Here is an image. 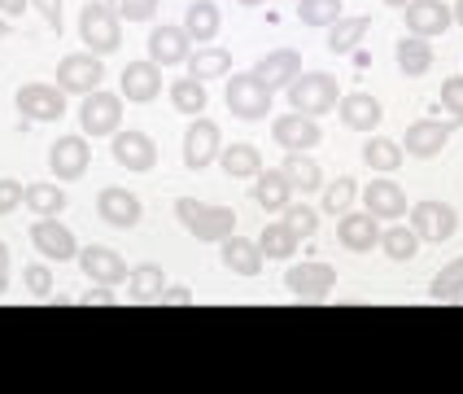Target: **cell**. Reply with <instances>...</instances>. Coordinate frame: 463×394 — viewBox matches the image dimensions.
Returning <instances> with one entry per match:
<instances>
[{
	"mask_svg": "<svg viewBox=\"0 0 463 394\" xmlns=\"http://www.w3.org/2000/svg\"><path fill=\"white\" fill-rule=\"evenodd\" d=\"M381 250L393 263H411L420 255V236H415V228H389V233H381Z\"/></svg>",
	"mask_w": 463,
	"mask_h": 394,
	"instance_id": "40",
	"label": "cell"
},
{
	"mask_svg": "<svg viewBox=\"0 0 463 394\" xmlns=\"http://www.w3.org/2000/svg\"><path fill=\"white\" fill-rule=\"evenodd\" d=\"M5 281H9V245L0 241V285H5Z\"/></svg>",
	"mask_w": 463,
	"mask_h": 394,
	"instance_id": "51",
	"label": "cell"
},
{
	"mask_svg": "<svg viewBox=\"0 0 463 394\" xmlns=\"http://www.w3.org/2000/svg\"><path fill=\"white\" fill-rule=\"evenodd\" d=\"M171 101H175V110H180V114H193V119H197V114H202V110H206V83H202V79H175V83H171Z\"/></svg>",
	"mask_w": 463,
	"mask_h": 394,
	"instance_id": "38",
	"label": "cell"
},
{
	"mask_svg": "<svg viewBox=\"0 0 463 394\" xmlns=\"http://www.w3.org/2000/svg\"><path fill=\"white\" fill-rule=\"evenodd\" d=\"M219 167L228 171L232 180H254L258 171H262V154H258L254 145L236 140V145H228V149H219Z\"/></svg>",
	"mask_w": 463,
	"mask_h": 394,
	"instance_id": "28",
	"label": "cell"
},
{
	"mask_svg": "<svg viewBox=\"0 0 463 394\" xmlns=\"http://www.w3.org/2000/svg\"><path fill=\"white\" fill-rule=\"evenodd\" d=\"M393 57H398V71L402 75H429L433 71V44L420 40V35H402Z\"/></svg>",
	"mask_w": 463,
	"mask_h": 394,
	"instance_id": "29",
	"label": "cell"
},
{
	"mask_svg": "<svg viewBox=\"0 0 463 394\" xmlns=\"http://www.w3.org/2000/svg\"><path fill=\"white\" fill-rule=\"evenodd\" d=\"M79 123H83L88 136H114L118 123H123V97H114V92H105V88L88 92L83 105H79Z\"/></svg>",
	"mask_w": 463,
	"mask_h": 394,
	"instance_id": "7",
	"label": "cell"
},
{
	"mask_svg": "<svg viewBox=\"0 0 463 394\" xmlns=\"http://www.w3.org/2000/svg\"><path fill=\"white\" fill-rule=\"evenodd\" d=\"M14 101L23 110V119H31V123H57L66 114V92L57 83H23Z\"/></svg>",
	"mask_w": 463,
	"mask_h": 394,
	"instance_id": "6",
	"label": "cell"
},
{
	"mask_svg": "<svg viewBox=\"0 0 463 394\" xmlns=\"http://www.w3.org/2000/svg\"><path fill=\"white\" fill-rule=\"evenodd\" d=\"M336 114H341V123L350 131H376L381 119H385V105L376 101L372 92H345L336 101Z\"/></svg>",
	"mask_w": 463,
	"mask_h": 394,
	"instance_id": "19",
	"label": "cell"
},
{
	"mask_svg": "<svg viewBox=\"0 0 463 394\" xmlns=\"http://www.w3.org/2000/svg\"><path fill=\"white\" fill-rule=\"evenodd\" d=\"M157 92H162V66L157 62H128V71H123V97L145 105V101H154Z\"/></svg>",
	"mask_w": 463,
	"mask_h": 394,
	"instance_id": "23",
	"label": "cell"
},
{
	"mask_svg": "<svg viewBox=\"0 0 463 394\" xmlns=\"http://www.w3.org/2000/svg\"><path fill=\"white\" fill-rule=\"evenodd\" d=\"M79 267H83V276L97 281V285H123V281H128V263L118 259L109 245H83V250H79Z\"/></svg>",
	"mask_w": 463,
	"mask_h": 394,
	"instance_id": "16",
	"label": "cell"
},
{
	"mask_svg": "<svg viewBox=\"0 0 463 394\" xmlns=\"http://www.w3.org/2000/svg\"><path fill=\"white\" fill-rule=\"evenodd\" d=\"M288 105L298 110V114H310V119H319V114H328V110H336V101H341V92H336V79L333 75H298L288 88Z\"/></svg>",
	"mask_w": 463,
	"mask_h": 394,
	"instance_id": "2",
	"label": "cell"
},
{
	"mask_svg": "<svg viewBox=\"0 0 463 394\" xmlns=\"http://www.w3.org/2000/svg\"><path fill=\"white\" fill-rule=\"evenodd\" d=\"M219 259H223V267H232V272H241V276H258L262 272V245L258 241H245V236H223L219 241Z\"/></svg>",
	"mask_w": 463,
	"mask_h": 394,
	"instance_id": "24",
	"label": "cell"
},
{
	"mask_svg": "<svg viewBox=\"0 0 463 394\" xmlns=\"http://www.w3.org/2000/svg\"><path fill=\"white\" fill-rule=\"evenodd\" d=\"M402 145L398 140H385V136H372V140H363V162L372 167V171H381V176H393L398 167H402Z\"/></svg>",
	"mask_w": 463,
	"mask_h": 394,
	"instance_id": "32",
	"label": "cell"
},
{
	"mask_svg": "<svg viewBox=\"0 0 463 394\" xmlns=\"http://www.w3.org/2000/svg\"><path fill=\"white\" fill-rule=\"evenodd\" d=\"M101 79H105V66L97 53H71V57L57 62V88H61V92L88 97V92L101 88Z\"/></svg>",
	"mask_w": 463,
	"mask_h": 394,
	"instance_id": "5",
	"label": "cell"
},
{
	"mask_svg": "<svg viewBox=\"0 0 463 394\" xmlns=\"http://www.w3.org/2000/svg\"><path fill=\"white\" fill-rule=\"evenodd\" d=\"M241 5H262V0H241Z\"/></svg>",
	"mask_w": 463,
	"mask_h": 394,
	"instance_id": "55",
	"label": "cell"
},
{
	"mask_svg": "<svg viewBox=\"0 0 463 394\" xmlns=\"http://www.w3.org/2000/svg\"><path fill=\"white\" fill-rule=\"evenodd\" d=\"M372 31V18H336L333 26H328V53H354L359 49V40Z\"/></svg>",
	"mask_w": 463,
	"mask_h": 394,
	"instance_id": "34",
	"label": "cell"
},
{
	"mask_svg": "<svg viewBox=\"0 0 463 394\" xmlns=\"http://www.w3.org/2000/svg\"><path fill=\"white\" fill-rule=\"evenodd\" d=\"M411 228L420 241H450L459 228V215L450 202H415L411 207Z\"/></svg>",
	"mask_w": 463,
	"mask_h": 394,
	"instance_id": "12",
	"label": "cell"
},
{
	"mask_svg": "<svg viewBox=\"0 0 463 394\" xmlns=\"http://www.w3.org/2000/svg\"><path fill=\"white\" fill-rule=\"evenodd\" d=\"M288 197H293V184H288V176H284L280 167H276V171H258L254 176V202L262 210H284Z\"/></svg>",
	"mask_w": 463,
	"mask_h": 394,
	"instance_id": "26",
	"label": "cell"
},
{
	"mask_svg": "<svg viewBox=\"0 0 463 394\" xmlns=\"http://www.w3.org/2000/svg\"><path fill=\"white\" fill-rule=\"evenodd\" d=\"M455 23L463 26V0H455Z\"/></svg>",
	"mask_w": 463,
	"mask_h": 394,
	"instance_id": "52",
	"label": "cell"
},
{
	"mask_svg": "<svg viewBox=\"0 0 463 394\" xmlns=\"http://www.w3.org/2000/svg\"><path fill=\"white\" fill-rule=\"evenodd\" d=\"M455 128H459L455 119H415L398 145H402V154L433 158V154H441V149H446V140L455 136Z\"/></svg>",
	"mask_w": 463,
	"mask_h": 394,
	"instance_id": "10",
	"label": "cell"
},
{
	"mask_svg": "<svg viewBox=\"0 0 463 394\" xmlns=\"http://www.w3.org/2000/svg\"><path fill=\"white\" fill-rule=\"evenodd\" d=\"M284 285L293 298H302V303H319V298H328L336 285V267L328 263H293L288 272H284Z\"/></svg>",
	"mask_w": 463,
	"mask_h": 394,
	"instance_id": "8",
	"label": "cell"
},
{
	"mask_svg": "<svg viewBox=\"0 0 463 394\" xmlns=\"http://www.w3.org/2000/svg\"><path fill=\"white\" fill-rule=\"evenodd\" d=\"M429 298H433V303H459V298H463V259L446 263L438 276H433Z\"/></svg>",
	"mask_w": 463,
	"mask_h": 394,
	"instance_id": "37",
	"label": "cell"
},
{
	"mask_svg": "<svg viewBox=\"0 0 463 394\" xmlns=\"http://www.w3.org/2000/svg\"><path fill=\"white\" fill-rule=\"evenodd\" d=\"M114 162L128 171H154L157 167V145L145 131H114Z\"/></svg>",
	"mask_w": 463,
	"mask_h": 394,
	"instance_id": "15",
	"label": "cell"
},
{
	"mask_svg": "<svg viewBox=\"0 0 463 394\" xmlns=\"http://www.w3.org/2000/svg\"><path fill=\"white\" fill-rule=\"evenodd\" d=\"M88 162H92V149H88L83 136H57V140H52L49 171L57 180H79V176L88 171Z\"/></svg>",
	"mask_w": 463,
	"mask_h": 394,
	"instance_id": "14",
	"label": "cell"
},
{
	"mask_svg": "<svg viewBox=\"0 0 463 394\" xmlns=\"http://www.w3.org/2000/svg\"><path fill=\"white\" fill-rule=\"evenodd\" d=\"M18 207H23V184L0 176V215H9V210H18Z\"/></svg>",
	"mask_w": 463,
	"mask_h": 394,
	"instance_id": "46",
	"label": "cell"
},
{
	"mask_svg": "<svg viewBox=\"0 0 463 394\" xmlns=\"http://www.w3.org/2000/svg\"><path fill=\"white\" fill-rule=\"evenodd\" d=\"M175 215H180L184 228L193 236H202V241H223V236L236 233V210L232 207H210V202H197V197H180Z\"/></svg>",
	"mask_w": 463,
	"mask_h": 394,
	"instance_id": "1",
	"label": "cell"
},
{
	"mask_svg": "<svg viewBox=\"0 0 463 394\" xmlns=\"http://www.w3.org/2000/svg\"><path fill=\"white\" fill-rule=\"evenodd\" d=\"M271 140L276 145H284L288 154H307V149H315L319 140H324V131H319V123L310 119V114H280L276 123H271Z\"/></svg>",
	"mask_w": 463,
	"mask_h": 394,
	"instance_id": "13",
	"label": "cell"
},
{
	"mask_svg": "<svg viewBox=\"0 0 463 394\" xmlns=\"http://www.w3.org/2000/svg\"><path fill=\"white\" fill-rule=\"evenodd\" d=\"M228 110L236 114V119H245V123L267 119V110H271V88H267L254 71L232 75V83H228Z\"/></svg>",
	"mask_w": 463,
	"mask_h": 394,
	"instance_id": "4",
	"label": "cell"
},
{
	"mask_svg": "<svg viewBox=\"0 0 463 394\" xmlns=\"http://www.w3.org/2000/svg\"><path fill=\"white\" fill-rule=\"evenodd\" d=\"M389 9H407V0H385Z\"/></svg>",
	"mask_w": 463,
	"mask_h": 394,
	"instance_id": "53",
	"label": "cell"
},
{
	"mask_svg": "<svg viewBox=\"0 0 463 394\" xmlns=\"http://www.w3.org/2000/svg\"><path fill=\"white\" fill-rule=\"evenodd\" d=\"M23 285L31 298H52V272L44 263H26L23 267Z\"/></svg>",
	"mask_w": 463,
	"mask_h": 394,
	"instance_id": "42",
	"label": "cell"
},
{
	"mask_svg": "<svg viewBox=\"0 0 463 394\" xmlns=\"http://www.w3.org/2000/svg\"><path fill=\"white\" fill-rule=\"evenodd\" d=\"M254 75L276 92V88H288L293 79L302 75V53L298 49H276V53H267L262 62L254 66Z\"/></svg>",
	"mask_w": 463,
	"mask_h": 394,
	"instance_id": "22",
	"label": "cell"
},
{
	"mask_svg": "<svg viewBox=\"0 0 463 394\" xmlns=\"http://www.w3.org/2000/svg\"><path fill=\"white\" fill-rule=\"evenodd\" d=\"M336 236H341V245H345V250L367 255L372 245H381V224H376V215H372V210H345V215H341V224H336Z\"/></svg>",
	"mask_w": 463,
	"mask_h": 394,
	"instance_id": "17",
	"label": "cell"
},
{
	"mask_svg": "<svg viewBox=\"0 0 463 394\" xmlns=\"http://www.w3.org/2000/svg\"><path fill=\"white\" fill-rule=\"evenodd\" d=\"M438 105L446 110V119H455V123H463V75H450L446 83H441Z\"/></svg>",
	"mask_w": 463,
	"mask_h": 394,
	"instance_id": "43",
	"label": "cell"
},
{
	"mask_svg": "<svg viewBox=\"0 0 463 394\" xmlns=\"http://www.w3.org/2000/svg\"><path fill=\"white\" fill-rule=\"evenodd\" d=\"M363 202H367V210H372L376 219H398V215H407V193H402L393 180H372L363 188Z\"/></svg>",
	"mask_w": 463,
	"mask_h": 394,
	"instance_id": "25",
	"label": "cell"
},
{
	"mask_svg": "<svg viewBox=\"0 0 463 394\" xmlns=\"http://www.w3.org/2000/svg\"><path fill=\"white\" fill-rule=\"evenodd\" d=\"M23 207L31 210V215H40V219H49V215H61V210H66V193H61L57 184H26Z\"/></svg>",
	"mask_w": 463,
	"mask_h": 394,
	"instance_id": "33",
	"label": "cell"
},
{
	"mask_svg": "<svg viewBox=\"0 0 463 394\" xmlns=\"http://www.w3.org/2000/svg\"><path fill=\"white\" fill-rule=\"evenodd\" d=\"M298 241H302V236L293 233L284 219H280V224H267V228H262V236H258V245H262V255H267V259H293Z\"/></svg>",
	"mask_w": 463,
	"mask_h": 394,
	"instance_id": "36",
	"label": "cell"
},
{
	"mask_svg": "<svg viewBox=\"0 0 463 394\" xmlns=\"http://www.w3.org/2000/svg\"><path fill=\"white\" fill-rule=\"evenodd\" d=\"M184 66H188V75L193 79H202V83H206V79H214V75H228L232 71V53L228 49H197V53H188V62H184Z\"/></svg>",
	"mask_w": 463,
	"mask_h": 394,
	"instance_id": "35",
	"label": "cell"
},
{
	"mask_svg": "<svg viewBox=\"0 0 463 394\" xmlns=\"http://www.w3.org/2000/svg\"><path fill=\"white\" fill-rule=\"evenodd\" d=\"M40 14H44V23L52 26V31H61V0H31Z\"/></svg>",
	"mask_w": 463,
	"mask_h": 394,
	"instance_id": "48",
	"label": "cell"
},
{
	"mask_svg": "<svg viewBox=\"0 0 463 394\" xmlns=\"http://www.w3.org/2000/svg\"><path fill=\"white\" fill-rule=\"evenodd\" d=\"M5 35H9V23H5V18H0V40H5Z\"/></svg>",
	"mask_w": 463,
	"mask_h": 394,
	"instance_id": "54",
	"label": "cell"
},
{
	"mask_svg": "<svg viewBox=\"0 0 463 394\" xmlns=\"http://www.w3.org/2000/svg\"><path fill=\"white\" fill-rule=\"evenodd\" d=\"M219 23H223V14H219V5H214V0H193V5L184 9V31H188L193 40H210V35H219Z\"/></svg>",
	"mask_w": 463,
	"mask_h": 394,
	"instance_id": "31",
	"label": "cell"
},
{
	"mask_svg": "<svg viewBox=\"0 0 463 394\" xmlns=\"http://www.w3.org/2000/svg\"><path fill=\"white\" fill-rule=\"evenodd\" d=\"M223 136H219V123L214 119H193L188 123V131H184V167L188 171H202V167H210V162H219V145Z\"/></svg>",
	"mask_w": 463,
	"mask_h": 394,
	"instance_id": "9",
	"label": "cell"
},
{
	"mask_svg": "<svg viewBox=\"0 0 463 394\" xmlns=\"http://www.w3.org/2000/svg\"><path fill=\"white\" fill-rule=\"evenodd\" d=\"M280 171L288 176L293 193H319V188H324V171H319V162L310 154H288Z\"/></svg>",
	"mask_w": 463,
	"mask_h": 394,
	"instance_id": "30",
	"label": "cell"
},
{
	"mask_svg": "<svg viewBox=\"0 0 463 394\" xmlns=\"http://www.w3.org/2000/svg\"><path fill=\"white\" fill-rule=\"evenodd\" d=\"M284 224H288L298 236H310L315 228H319V215H315L310 207H302V202H288V207H284Z\"/></svg>",
	"mask_w": 463,
	"mask_h": 394,
	"instance_id": "45",
	"label": "cell"
},
{
	"mask_svg": "<svg viewBox=\"0 0 463 394\" xmlns=\"http://www.w3.org/2000/svg\"><path fill=\"white\" fill-rule=\"evenodd\" d=\"M79 40L88 44V53H114L123 44V26H118V14L109 9V5H83V14H79Z\"/></svg>",
	"mask_w": 463,
	"mask_h": 394,
	"instance_id": "3",
	"label": "cell"
},
{
	"mask_svg": "<svg viewBox=\"0 0 463 394\" xmlns=\"http://www.w3.org/2000/svg\"><path fill=\"white\" fill-rule=\"evenodd\" d=\"M109 9L118 14V23H149L157 14V0H109Z\"/></svg>",
	"mask_w": 463,
	"mask_h": 394,
	"instance_id": "44",
	"label": "cell"
},
{
	"mask_svg": "<svg viewBox=\"0 0 463 394\" xmlns=\"http://www.w3.org/2000/svg\"><path fill=\"white\" fill-rule=\"evenodd\" d=\"M354 193H359V188H354V180H350V176H341L336 184H328V188H324V210L345 215V210L354 207Z\"/></svg>",
	"mask_w": 463,
	"mask_h": 394,
	"instance_id": "41",
	"label": "cell"
},
{
	"mask_svg": "<svg viewBox=\"0 0 463 394\" xmlns=\"http://www.w3.org/2000/svg\"><path fill=\"white\" fill-rule=\"evenodd\" d=\"M193 53V35L184 26H154L149 31V62L157 66H184Z\"/></svg>",
	"mask_w": 463,
	"mask_h": 394,
	"instance_id": "18",
	"label": "cell"
},
{
	"mask_svg": "<svg viewBox=\"0 0 463 394\" xmlns=\"http://www.w3.org/2000/svg\"><path fill=\"white\" fill-rule=\"evenodd\" d=\"M162 289H166V272H162L157 263H140V267L128 272V298L131 303H157Z\"/></svg>",
	"mask_w": 463,
	"mask_h": 394,
	"instance_id": "27",
	"label": "cell"
},
{
	"mask_svg": "<svg viewBox=\"0 0 463 394\" xmlns=\"http://www.w3.org/2000/svg\"><path fill=\"white\" fill-rule=\"evenodd\" d=\"M97 210H101V219L109 228H136L140 224V197L128 193V188H101V197H97Z\"/></svg>",
	"mask_w": 463,
	"mask_h": 394,
	"instance_id": "21",
	"label": "cell"
},
{
	"mask_svg": "<svg viewBox=\"0 0 463 394\" xmlns=\"http://www.w3.org/2000/svg\"><path fill=\"white\" fill-rule=\"evenodd\" d=\"M31 245H35L44 259H57V263L79 259L75 233H71V228H66L57 215H49V219H35V224H31Z\"/></svg>",
	"mask_w": 463,
	"mask_h": 394,
	"instance_id": "11",
	"label": "cell"
},
{
	"mask_svg": "<svg viewBox=\"0 0 463 394\" xmlns=\"http://www.w3.org/2000/svg\"><path fill=\"white\" fill-rule=\"evenodd\" d=\"M298 18L307 26H333L345 18V0H298Z\"/></svg>",
	"mask_w": 463,
	"mask_h": 394,
	"instance_id": "39",
	"label": "cell"
},
{
	"mask_svg": "<svg viewBox=\"0 0 463 394\" xmlns=\"http://www.w3.org/2000/svg\"><path fill=\"white\" fill-rule=\"evenodd\" d=\"M455 23V14L441 0H407V31L429 40V35H446V26Z\"/></svg>",
	"mask_w": 463,
	"mask_h": 394,
	"instance_id": "20",
	"label": "cell"
},
{
	"mask_svg": "<svg viewBox=\"0 0 463 394\" xmlns=\"http://www.w3.org/2000/svg\"><path fill=\"white\" fill-rule=\"evenodd\" d=\"M157 303H166V307H188V303H193V293H188L184 285H166Z\"/></svg>",
	"mask_w": 463,
	"mask_h": 394,
	"instance_id": "49",
	"label": "cell"
},
{
	"mask_svg": "<svg viewBox=\"0 0 463 394\" xmlns=\"http://www.w3.org/2000/svg\"><path fill=\"white\" fill-rule=\"evenodd\" d=\"M26 5H31V0H0V14H5V18H18Z\"/></svg>",
	"mask_w": 463,
	"mask_h": 394,
	"instance_id": "50",
	"label": "cell"
},
{
	"mask_svg": "<svg viewBox=\"0 0 463 394\" xmlns=\"http://www.w3.org/2000/svg\"><path fill=\"white\" fill-rule=\"evenodd\" d=\"M79 303H83V307H114V303H118V293H114V285H92Z\"/></svg>",
	"mask_w": 463,
	"mask_h": 394,
	"instance_id": "47",
	"label": "cell"
}]
</instances>
